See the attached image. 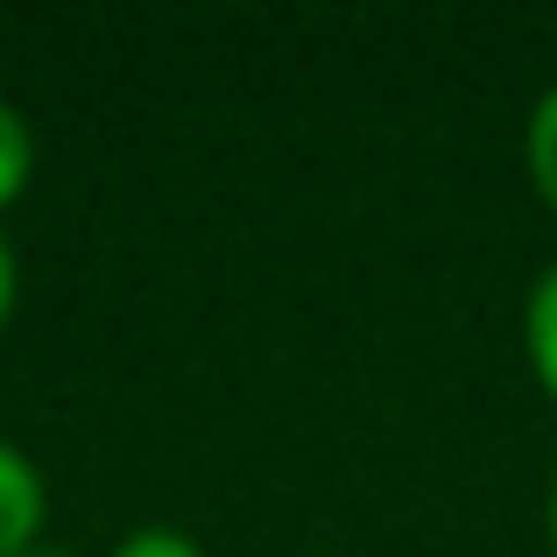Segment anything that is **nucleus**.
Returning a JSON list of instances; mask_svg holds the SVG:
<instances>
[{
  "mask_svg": "<svg viewBox=\"0 0 557 557\" xmlns=\"http://www.w3.org/2000/svg\"><path fill=\"white\" fill-rule=\"evenodd\" d=\"M42 530V473L14 445H0V557H28Z\"/></svg>",
  "mask_w": 557,
  "mask_h": 557,
  "instance_id": "1",
  "label": "nucleus"
},
{
  "mask_svg": "<svg viewBox=\"0 0 557 557\" xmlns=\"http://www.w3.org/2000/svg\"><path fill=\"white\" fill-rule=\"evenodd\" d=\"M522 339H530V360H536V381L557 395V261L536 275L530 289V311H522Z\"/></svg>",
  "mask_w": 557,
  "mask_h": 557,
  "instance_id": "2",
  "label": "nucleus"
},
{
  "mask_svg": "<svg viewBox=\"0 0 557 557\" xmlns=\"http://www.w3.org/2000/svg\"><path fill=\"white\" fill-rule=\"evenodd\" d=\"M530 177H536V190H544L550 212H557V85L536 99V113H530Z\"/></svg>",
  "mask_w": 557,
  "mask_h": 557,
  "instance_id": "3",
  "label": "nucleus"
},
{
  "mask_svg": "<svg viewBox=\"0 0 557 557\" xmlns=\"http://www.w3.org/2000/svg\"><path fill=\"white\" fill-rule=\"evenodd\" d=\"M28 163H36V141H28L22 113H14L8 99H0V205H14V198H22Z\"/></svg>",
  "mask_w": 557,
  "mask_h": 557,
  "instance_id": "4",
  "label": "nucleus"
},
{
  "mask_svg": "<svg viewBox=\"0 0 557 557\" xmlns=\"http://www.w3.org/2000/svg\"><path fill=\"white\" fill-rule=\"evenodd\" d=\"M113 557H205L190 536H177V530H135V536H121L113 544Z\"/></svg>",
  "mask_w": 557,
  "mask_h": 557,
  "instance_id": "5",
  "label": "nucleus"
},
{
  "mask_svg": "<svg viewBox=\"0 0 557 557\" xmlns=\"http://www.w3.org/2000/svg\"><path fill=\"white\" fill-rule=\"evenodd\" d=\"M8 311H14V255L0 240V325H8Z\"/></svg>",
  "mask_w": 557,
  "mask_h": 557,
  "instance_id": "6",
  "label": "nucleus"
},
{
  "mask_svg": "<svg viewBox=\"0 0 557 557\" xmlns=\"http://www.w3.org/2000/svg\"><path fill=\"white\" fill-rule=\"evenodd\" d=\"M550 550H557V480H550Z\"/></svg>",
  "mask_w": 557,
  "mask_h": 557,
  "instance_id": "7",
  "label": "nucleus"
},
{
  "mask_svg": "<svg viewBox=\"0 0 557 557\" xmlns=\"http://www.w3.org/2000/svg\"><path fill=\"white\" fill-rule=\"evenodd\" d=\"M28 557H78V550H28Z\"/></svg>",
  "mask_w": 557,
  "mask_h": 557,
  "instance_id": "8",
  "label": "nucleus"
}]
</instances>
